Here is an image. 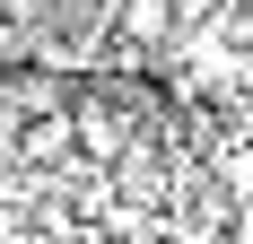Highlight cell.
<instances>
[{"mask_svg":"<svg viewBox=\"0 0 253 244\" xmlns=\"http://www.w3.org/2000/svg\"><path fill=\"white\" fill-rule=\"evenodd\" d=\"M175 35V0H114V44L123 52H157Z\"/></svg>","mask_w":253,"mask_h":244,"instance_id":"6da1fadb","label":"cell"},{"mask_svg":"<svg viewBox=\"0 0 253 244\" xmlns=\"http://www.w3.org/2000/svg\"><path fill=\"white\" fill-rule=\"evenodd\" d=\"M70 140L87 148V157H123L131 131H123V114H114L105 96H79V105H70Z\"/></svg>","mask_w":253,"mask_h":244,"instance_id":"7a4b0ae2","label":"cell"},{"mask_svg":"<svg viewBox=\"0 0 253 244\" xmlns=\"http://www.w3.org/2000/svg\"><path fill=\"white\" fill-rule=\"evenodd\" d=\"M227 244H253V201H227Z\"/></svg>","mask_w":253,"mask_h":244,"instance_id":"3957f363","label":"cell"},{"mask_svg":"<svg viewBox=\"0 0 253 244\" xmlns=\"http://www.w3.org/2000/svg\"><path fill=\"white\" fill-rule=\"evenodd\" d=\"M61 9H87V0H61Z\"/></svg>","mask_w":253,"mask_h":244,"instance_id":"277c9868","label":"cell"}]
</instances>
